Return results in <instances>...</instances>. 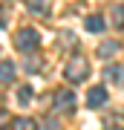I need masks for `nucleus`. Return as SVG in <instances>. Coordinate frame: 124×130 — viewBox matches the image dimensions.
Masks as SVG:
<instances>
[{"label": "nucleus", "instance_id": "3", "mask_svg": "<svg viewBox=\"0 0 124 130\" xmlns=\"http://www.w3.org/2000/svg\"><path fill=\"white\" fill-rule=\"evenodd\" d=\"M87 75H90V67H87V61H84V58L69 61V67H66V78H69V81H84Z\"/></svg>", "mask_w": 124, "mask_h": 130}, {"label": "nucleus", "instance_id": "6", "mask_svg": "<svg viewBox=\"0 0 124 130\" xmlns=\"http://www.w3.org/2000/svg\"><path fill=\"white\" fill-rule=\"evenodd\" d=\"M14 78V64H12V61H3V64H0V81H12Z\"/></svg>", "mask_w": 124, "mask_h": 130}, {"label": "nucleus", "instance_id": "1", "mask_svg": "<svg viewBox=\"0 0 124 130\" xmlns=\"http://www.w3.org/2000/svg\"><path fill=\"white\" fill-rule=\"evenodd\" d=\"M38 41H41V35H38L35 29H20V32L14 35V43H17L20 52H32V49H38Z\"/></svg>", "mask_w": 124, "mask_h": 130}, {"label": "nucleus", "instance_id": "13", "mask_svg": "<svg viewBox=\"0 0 124 130\" xmlns=\"http://www.w3.org/2000/svg\"><path fill=\"white\" fill-rule=\"evenodd\" d=\"M113 130H124V127H113Z\"/></svg>", "mask_w": 124, "mask_h": 130}, {"label": "nucleus", "instance_id": "5", "mask_svg": "<svg viewBox=\"0 0 124 130\" xmlns=\"http://www.w3.org/2000/svg\"><path fill=\"white\" fill-rule=\"evenodd\" d=\"M12 130H38V124H35L32 119L20 116V119H14V121H12Z\"/></svg>", "mask_w": 124, "mask_h": 130}, {"label": "nucleus", "instance_id": "11", "mask_svg": "<svg viewBox=\"0 0 124 130\" xmlns=\"http://www.w3.org/2000/svg\"><path fill=\"white\" fill-rule=\"evenodd\" d=\"M29 9H35V12H46V0H29Z\"/></svg>", "mask_w": 124, "mask_h": 130}, {"label": "nucleus", "instance_id": "4", "mask_svg": "<svg viewBox=\"0 0 124 130\" xmlns=\"http://www.w3.org/2000/svg\"><path fill=\"white\" fill-rule=\"evenodd\" d=\"M87 104H90V107H101V104H107V90H104V87H92L90 95H87Z\"/></svg>", "mask_w": 124, "mask_h": 130}, {"label": "nucleus", "instance_id": "2", "mask_svg": "<svg viewBox=\"0 0 124 130\" xmlns=\"http://www.w3.org/2000/svg\"><path fill=\"white\" fill-rule=\"evenodd\" d=\"M52 107H55V113H72V107H75V95H72V90H58Z\"/></svg>", "mask_w": 124, "mask_h": 130}, {"label": "nucleus", "instance_id": "8", "mask_svg": "<svg viewBox=\"0 0 124 130\" xmlns=\"http://www.w3.org/2000/svg\"><path fill=\"white\" fill-rule=\"evenodd\" d=\"M87 29H90V32H101V29H104V18H98V14L87 18Z\"/></svg>", "mask_w": 124, "mask_h": 130}, {"label": "nucleus", "instance_id": "7", "mask_svg": "<svg viewBox=\"0 0 124 130\" xmlns=\"http://www.w3.org/2000/svg\"><path fill=\"white\" fill-rule=\"evenodd\" d=\"M107 78L115 84H124V67H107Z\"/></svg>", "mask_w": 124, "mask_h": 130}, {"label": "nucleus", "instance_id": "9", "mask_svg": "<svg viewBox=\"0 0 124 130\" xmlns=\"http://www.w3.org/2000/svg\"><path fill=\"white\" fill-rule=\"evenodd\" d=\"M115 49H118V43H107L104 49H98V55H101V58H110V55H115Z\"/></svg>", "mask_w": 124, "mask_h": 130}, {"label": "nucleus", "instance_id": "10", "mask_svg": "<svg viewBox=\"0 0 124 130\" xmlns=\"http://www.w3.org/2000/svg\"><path fill=\"white\" fill-rule=\"evenodd\" d=\"M29 98H32L29 87H20V93H17V101H20V104H29Z\"/></svg>", "mask_w": 124, "mask_h": 130}, {"label": "nucleus", "instance_id": "12", "mask_svg": "<svg viewBox=\"0 0 124 130\" xmlns=\"http://www.w3.org/2000/svg\"><path fill=\"white\" fill-rule=\"evenodd\" d=\"M0 26H3V9H0Z\"/></svg>", "mask_w": 124, "mask_h": 130}]
</instances>
